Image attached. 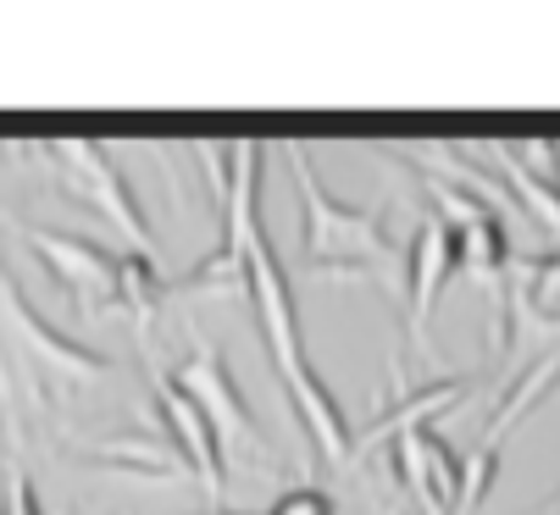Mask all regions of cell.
Here are the masks:
<instances>
[{"label":"cell","mask_w":560,"mask_h":515,"mask_svg":"<svg viewBox=\"0 0 560 515\" xmlns=\"http://www.w3.org/2000/svg\"><path fill=\"white\" fill-rule=\"evenodd\" d=\"M261 161H267V144H256V139L228 144L222 244L173 283V294H245L250 311H256V327L267 338L272 372L283 383V399L294 405L316 460H323V466H345L355 455V426L345 421L334 388L316 377V366L305 355L300 305H294V289H289L283 267H278V249H272L267 222H261Z\"/></svg>","instance_id":"obj_1"},{"label":"cell","mask_w":560,"mask_h":515,"mask_svg":"<svg viewBox=\"0 0 560 515\" xmlns=\"http://www.w3.org/2000/svg\"><path fill=\"white\" fill-rule=\"evenodd\" d=\"M117 366L90 350V343H72L67 332H56L28 294L18 289V278L0 261V421H18V399L12 388H23L28 405H61L67 394H84L95 383H106Z\"/></svg>","instance_id":"obj_2"},{"label":"cell","mask_w":560,"mask_h":515,"mask_svg":"<svg viewBox=\"0 0 560 515\" xmlns=\"http://www.w3.org/2000/svg\"><path fill=\"white\" fill-rule=\"evenodd\" d=\"M294 195H300V261L311 272H372L388 283H406V244L388 233V222L366 206H345L323 189L311 172V155L300 139H289Z\"/></svg>","instance_id":"obj_3"},{"label":"cell","mask_w":560,"mask_h":515,"mask_svg":"<svg viewBox=\"0 0 560 515\" xmlns=\"http://www.w3.org/2000/svg\"><path fill=\"white\" fill-rule=\"evenodd\" d=\"M28 249L39 255V267L61 283V294L78 311H128V316H155L173 300V283L155 272V261L144 255H117L84 233H61V227H23Z\"/></svg>","instance_id":"obj_4"},{"label":"cell","mask_w":560,"mask_h":515,"mask_svg":"<svg viewBox=\"0 0 560 515\" xmlns=\"http://www.w3.org/2000/svg\"><path fill=\"white\" fill-rule=\"evenodd\" d=\"M34 155L50 161L61 195H72L78 206H90V211L128 244V255H144V261H150V255H155V233L144 227V211H139L128 178L112 166L106 144H95V139H50V144H39Z\"/></svg>","instance_id":"obj_5"},{"label":"cell","mask_w":560,"mask_h":515,"mask_svg":"<svg viewBox=\"0 0 560 515\" xmlns=\"http://www.w3.org/2000/svg\"><path fill=\"white\" fill-rule=\"evenodd\" d=\"M173 383L206 410V421H211V433H217L228 466H272L261 421L245 405V394H238V383H233V372H228V361H222V350H217L211 338L195 332L189 355L173 366Z\"/></svg>","instance_id":"obj_6"},{"label":"cell","mask_w":560,"mask_h":515,"mask_svg":"<svg viewBox=\"0 0 560 515\" xmlns=\"http://www.w3.org/2000/svg\"><path fill=\"white\" fill-rule=\"evenodd\" d=\"M422 184H428V195H433V211L450 222L460 272L477 278L494 300H505V283H511V233H505V211H494L483 195H471V189H460V184L433 178V172H422Z\"/></svg>","instance_id":"obj_7"},{"label":"cell","mask_w":560,"mask_h":515,"mask_svg":"<svg viewBox=\"0 0 560 515\" xmlns=\"http://www.w3.org/2000/svg\"><path fill=\"white\" fill-rule=\"evenodd\" d=\"M388 460H394V477L406 488L422 515H460V499H466V460L439 438L433 421H411L388 438Z\"/></svg>","instance_id":"obj_8"},{"label":"cell","mask_w":560,"mask_h":515,"mask_svg":"<svg viewBox=\"0 0 560 515\" xmlns=\"http://www.w3.org/2000/svg\"><path fill=\"white\" fill-rule=\"evenodd\" d=\"M150 399H155V410H162V426H167L173 455H184V466H189V477L206 488L211 510H222L228 455H222V444H217V433H211L206 410L173 383V372H150Z\"/></svg>","instance_id":"obj_9"},{"label":"cell","mask_w":560,"mask_h":515,"mask_svg":"<svg viewBox=\"0 0 560 515\" xmlns=\"http://www.w3.org/2000/svg\"><path fill=\"white\" fill-rule=\"evenodd\" d=\"M455 272H460V261H455L450 222L433 211V216H422V227L406 244V283H399L406 289V327L422 343V355H433V305Z\"/></svg>","instance_id":"obj_10"},{"label":"cell","mask_w":560,"mask_h":515,"mask_svg":"<svg viewBox=\"0 0 560 515\" xmlns=\"http://www.w3.org/2000/svg\"><path fill=\"white\" fill-rule=\"evenodd\" d=\"M560 388V350H549V355H538V366L516 383V394H505V405L494 410V421H489V433H483V449H500V438L511 433L516 421H527L549 394Z\"/></svg>","instance_id":"obj_11"},{"label":"cell","mask_w":560,"mask_h":515,"mask_svg":"<svg viewBox=\"0 0 560 515\" xmlns=\"http://www.w3.org/2000/svg\"><path fill=\"white\" fill-rule=\"evenodd\" d=\"M0 515H45L34 477L23 466V449H18V421H7V488H0Z\"/></svg>","instance_id":"obj_12"},{"label":"cell","mask_w":560,"mask_h":515,"mask_svg":"<svg viewBox=\"0 0 560 515\" xmlns=\"http://www.w3.org/2000/svg\"><path fill=\"white\" fill-rule=\"evenodd\" d=\"M261 515H339V504L323 493V488H311V482H300V488H283Z\"/></svg>","instance_id":"obj_13"},{"label":"cell","mask_w":560,"mask_h":515,"mask_svg":"<svg viewBox=\"0 0 560 515\" xmlns=\"http://www.w3.org/2000/svg\"><path fill=\"white\" fill-rule=\"evenodd\" d=\"M533 515H560V488H555V493H549V499H544V504H538Z\"/></svg>","instance_id":"obj_14"},{"label":"cell","mask_w":560,"mask_h":515,"mask_svg":"<svg viewBox=\"0 0 560 515\" xmlns=\"http://www.w3.org/2000/svg\"><path fill=\"white\" fill-rule=\"evenodd\" d=\"M377 515H417V510H399V504H383Z\"/></svg>","instance_id":"obj_15"},{"label":"cell","mask_w":560,"mask_h":515,"mask_svg":"<svg viewBox=\"0 0 560 515\" xmlns=\"http://www.w3.org/2000/svg\"><path fill=\"white\" fill-rule=\"evenodd\" d=\"M549 155H555V166H560V144H549Z\"/></svg>","instance_id":"obj_16"}]
</instances>
